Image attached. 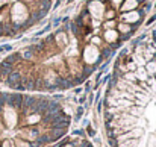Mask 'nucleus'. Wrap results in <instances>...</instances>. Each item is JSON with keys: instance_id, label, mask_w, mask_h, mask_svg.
<instances>
[{"instance_id": "7ed1b4c3", "label": "nucleus", "mask_w": 156, "mask_h": 147, "mask_svg": "<svg viewBox=\"0 0 156 147\" xmlns=\"http://www.w3.org/2000/svg\"><path fill=\"white\" fill-rule=\"evenodd\" d=\"M64 135H65V131H62V129H55V131H53V136H52V138H53V141H56L58 138L64 136Z\"/></svg>"}, {"instance_id": "f8f14e48", "label": "nucleus", "mask_w": 156, "mask_h": 147, "mask_svg": "<svg viewBox=\"0 0 156 147\" xmlns=\"http://www.w3.org/2000/svg\"><path fill=\"white\" fill-rule=\"evenodd\" d=\"M83 114V108H79V109H77V117H80Z\"/></svg>"}, {"instance_id": "9b49d317", "label": "nucleus", "mask_w": 156, "mask_h": 147, "mask_svg": "<svg viewBox=\"0 0 156 147\" xmlns=\"http://www.w3.org/2000/svg\"><path fill=\"white\" fill-rule=\"evenodd\" d=\"M88 134H90L91 136H92L94 134H96V132H94V131H92V127H91V126H88Z\"/></svg>"}, {"instance_id": "423d86ee", "label": "nucleus", "mask_w": 156, "mask_h": 147, "mask_svg": "<svg viewBox=\"0 0 156 147\" xmlns=\"http://www.w3.org/2000/svg\"><path fill=\"white\" fill-rule=\"evenodd\" d=\"M149 147H156V138H155V135H152V136H150V141H149Z\"/></svg>"}, {"instance_id": "39448f33", "label": "nucleus", "mask_w": 156, "mask_h": 147, "mask_svg": "<svg viewBox=\"0 0 156 147\" xmlns=\"http://www.w3.org/2000/svg\"><path fill=\"white\" fill-rule=\"evenodd\" d=\"M147 70H149L150 74H156V64L155 62H149L147 64Z\"/></svg>"}, {"instance_id": "f257e3e1", "label": "nucleus", "mask_w": 156, "mask_h": 147, "mask_svg": "<svg viewBox=\"0 0 156 147\" xmlns=\"http://www.w3.org/2000/svg\"><path fill=\"white\" fill-rule=\"evenodd\" d=\"M129 136H130V138H135V140H138L140 136H144V129H141V127H135V129H132V131H129Z\"/></svg>"}, {"instance_id": "f03ea898", "label": "nucleus", "mask_w": 156, "mask_h": 147, "mask_svg": "<svg viewBox=\"0 0 156 147\" xmlns=\"http://www.w3.org/2000/svg\"><path fill=\"white\" fill-rule=\"evenodd\" d=\"M129 112H130L132 117H136V118H138V117L143 114V109H141V106L136 105V106H130V108H129Z\"/></svg>"}, {"instance_id": "4468645a", "label": "nucleus", "mask_w": 156, "mask_h": 147, "mask_svg": "<svg viewBox=\"0 0 156 147\" xmlns=\"http://www.w3.org/2000/svg\"><path fill=\"white\" fill-rule=\"evenodd\" d=\"M79 102H80V103H83V102H85V96H82V97L79 99Z\"/></svg>"}, {"instance_id": "20e7f679", "label": "nucleus", "mask_w": 156, "mask_h": 147, "mask_svg": "<svg viewBox=\"0 0 156 147\" xmlns=\"http://www.w3.org/2000/svg\"><path fill=\"white\" fill-rule=\"evenodd\" d=\"M135 76H136V79H140V80H144L145 77H147V74H145V70H144V68H138Z\"/></svg>"}, {"instance_id": "0eeeda50", "label": "nucleus", "mask_w": 156, "mask_h": 147, "mask_svg": "<svg viewBox=\"0 0 156 147\" xmlns=\"http://www.w3.org/2000/svg\"><path fill=\"white\" fill-rule=\"evenodd\" d=\"M133 6H136V0H127L126 8H133Z\"/></svg>"}, {"instance_id": "6e6552de", "label": "nucleus", "mask_w": 156, "mask_h": 147, "mask_svg": "<svg viewBox=\"0 0 156 147\" xmlns=\"http://www.w3.org/2000/svg\"><path fill=\"white\" fill-rule=\"evenodd\" d=\"M124 77H126L127 80H136V76H135V74H132V73H127Z\"/></svg>"}, {"instance_id": "1a4fd4ad", "label": "nucleus", "mask_w": 156, "mask_h": 147, "mask_svg": "<svg viewBox=\"0 0 156 147\" xmlns=\"http://www.w3.org/2000/svg\"><path fill=\"white\" fill-rule=\"evenodd\" d=\"M38 120H39L38 115H30V117H29V123H37Z\"/></svg>"}, {"instance_id": "9d476101", "label": "nucleus", "mask_w": 156, "mask_h": 147, "mask_svg": "<svg viewBox=\"0 0 156 147\" xmlns=\"http://www.w3.org/2000/svg\"><path fill=\"white\" fill-rule=\"evenodd\" d=\"M23 56H24L26 59H30V58H32V52H29V50H26L24 53H23Z\"/></svg>"}, {"instance_id": "ddd939ff", "label": "nucleus", "mask_w": 156, "mask_h": 147, "mask_svg": "<svg viewBox=\"0 0 156 147\" xmlns=\"http://www.w3.org/2000/svg\"><path fill=\"white\" fill-rule=\"evenodd\" d=\"M129 68H130V70H135V68H136V65H135L133 62H129Z\"/></svg>"}]
</instances>
